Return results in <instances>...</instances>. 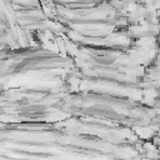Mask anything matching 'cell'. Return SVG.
I'll use <instances>...</instances> for the list:
<instances>
[{
  "label": "cell",
  "mask_w": 160,
  "mask_h": 160,
  "mask_svg": "<svg viewBox=\"0 0 160 160\" xmlns=\"http://www.w3.org/2000/svg\"><path fill=\"white\" fill-rule=\"evenodd\" d=\"M151 142L159 149V148H160V136H159V135H154V138L151 139Z\"/></svg>",
  "instance_id": "7a4b0ae2"
},
{
  "label": "cell",
  "mask_w": 160,
  "mask_h": 160,
  "mask_svg": "<svg viewBox=\"0 0 160 160\" xmlns=\"http://www.w3.org/2000/svg\"><path fill=\"white\" fill-rule=\"evenodd\" d=\"M145 156L150 160H158V159H160V152L159 151H150V152H145Z\"/></svg>",
  "instance_id": "6da1fadb"
}]
</instances>
